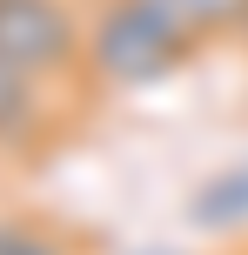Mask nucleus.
<instances>
[{
  "label": "nucleus",
  "instance_id": "2",
  "mask_svg": "<svg viewBox=\"0 0 248 255\" xmlns=\"http://www.w3.org/2000/svg\"><path fill=\"white\" fill-rule=\"evenodd\" d=\"M0 61L47 81L87 74V13L74 0H0Z\"/></svg>",
  "mask_w": 248,
  "mask_h": 255
},
{
  "label": "nucleus",
  "instance_id": "3",
  "mask_svg": "<svg viewBox=\"0 0 248 255\" xmlns=\"http://www.w3.org/2000/svg\"><path fill=\"white\" fill-rule=\"evenodd\" d=\"M61 128H67L61 81L0 61V154H40L47 141H61Z\"/></svg>",
  "mask_w": 248,
  "mask_h": 255
},
{
  "label": "nucleus",
  "instance_id": "7",
  "mask_svg": "<svg viewBox=\"0 0 248 255\" xmlns=\"http://www.w3.org/2000/svg\"><path fill=\"white\" fill-rule=\"evenodd\" d=\"M148 255H168V249H148Z\"/></svg>",
  "mask_w": 248,
  "mask_h": 255
},
{
  "label": "nucleus",
  "instance_id": "5",
  "mask_svg": "<svg viewBox=\"0 0 248 255\" xmlns=\"http://www.w3.org/2000/svg\"><path fill=\"white\" fill-rule=\"evenodd\" d=\"M161 7H168V13H174V20H181L195 40L235 34V27L248 20V0H161Z\"/></svg>",
  "mask_w": 248,
  "mask_h": 255
},
{
  "label": "nucleus",
  "instance_id": "1",
  "mask_svg": "<svg viewBox=\"0 0 248 255\" xmlns=\"http://www.w3.org/2000/svg\"><path fill=\"white\" fill-rule=\"evenodd\" d=\"M195 47L201 40L161 0H87V81L114 94L168 81L174 67H188Z\"/></svg>",
  "mask_w": 248,
  "mask_h": 255
},
{
  "label": "nucleus",
  "instance_id": "8",
  "mask_svg": "<svg viewBox=\"0 0 248 255\" xmlns=\"http://www.w3.org/2000/svg\"><path fill=\"white\" fill-rule=\"evenodd\" d=\"M242 255H248V249H242Z\"/></svg>",
  "mask_w": 248,
  "mask_h": 255
},
{
  "label": "nucleus",
  "instance_id": "6",
  "mask_svg": "<svg viewBox=\"0 0 248 255\" xmlns=\"http://www.w3.org/2000/svg\"><path fill=\"white\" fill-rule=\"evenodd\" d=\"M235 34H242V47H248V20H242V27H235Z\"/></svg>",
  "mask_w": 248,
  "mask_h": 255
},
{
  "label": "nucleus",
  "instance_id": "4",
  "mask_svg": "<svg viewBox=\"0 0 248 255\" xmlns=\"http://www.w3.org/2000/svg\"><path fill=\"white\" fill-rule=\"evenodd\" d=\"M188 222L195 229H242L248 222V161L208 175L195 195H188Z\"/></svg>",
  "mask_w": 248,
  "mask_h": 255
}]
</instances>
